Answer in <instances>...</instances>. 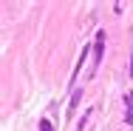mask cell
Listing matches in <instances>:
<instances>
[{
  "mask_svg": "<svg viewBox=\"0 0 133 131\" xmlns=\"http://www.w3.org/2000/svg\"><path fill=\"white\" fill-rule=\"evenodd\" d=\"M102 49H105V31H96V52H94V69L102 60Z\"/></svg>",
  "mask_w": 133,
  "mask_h": 131,
  "instance_id": "obj_1",
  "label": "cell"
},
{
  "mask_svg": "<svg viewBox=\"0 0 133 131\" xmlns=\"http://www.w3.org/2000/svg\"><path fill=\"white\" fill-rule=\"evenodd\" d=\"M128 123H133V94H128Z\"/></svg>",
  "mask_w": 133,
  "mask_h": 131,
  "instance_id": "obj_2",
  "label": "cell"
},
{
  "mask_svg": "<svg viewBox=\"0 0 133 131\" xmlns=\"http://www.w3.org/2000/svg\"><path fill=\"white\" fill-rule=\"evenodd\" d=\"M40 131H51V123H48V120H43V123H40Z\"/></svg>",
  "mask_w": 133,
  "mask_h": 131,
  "instance_id": "obj_3",
  "label": "cell"
},
{
  "mask_svg": "<svg viewBox=\"0 0 133 131\" xmlns=\"http://www.w3.org/2000/svg\"><path fill=\"white\" fill-rule=\"evenodd\" d=\"M130 77H133V63H130Z\"/></svg>",
  "mask_w": 133,
  "mask_h": 131,
  "instance_id": "obj_4",
  "label": "cell"
}]
</instances>
